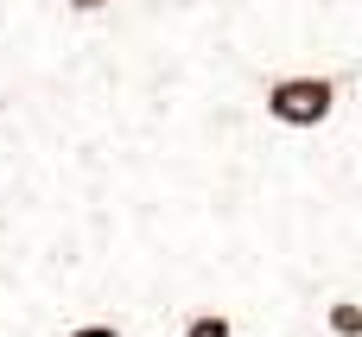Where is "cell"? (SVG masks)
<instances>
[{"mask_svg": "<svg viewBox=\"0 0 362 337\" xmlns=\"http://www.w3.org/2000/svg\"><path fill=\"white\" fill-rule=\"evenodd\" d=\"M331 108H337L331 76H280V83H267V115L280 127H325Z\"/></svg>", "mask_w": 362, "mask_h": 337, "instance_id": "cell-1", "label": "cell"}, {"mask_svg": "<svg viewBox=\"0 0 362 337\" xmlns=\"http://www.w3.org/2000/svg\"><path fill=\"white\" fill-rule=\"evenodd\" d=\"M325 325H331V337H362V306L356 299H331L325 306Z\"/></svg>", "mask_w": 362, "mask_h": 337, "instance_id": "cell-2", "label": "cell"}, {"mask_svg": "<svg viewBox=\"0 0 362 337\" xmlns=\"http://www.w3.org/2000/svg\"><path fill=\"white\" fill-rule=\"evenodd\" d=\"M185 337H235V325H229L223 312H197V319L185 325Z\"/></svg>", "mask_w": 362, "mask_h": 337, "instance_id": "cell-3", "label": "cell"}, {"mask_svg": "<svg viewBox=\"0 0 362 337\" xmlns=\"http://www.w3.org/2000/svg\"><path fill=\"white\" fill-rule=\"evenodd\" d=\"M70 337H121V331H115V325H76Z\"/></svg>", "mask_w": 362, "mask_h": 337, "instance_id": "cell-4", "label": "cell"}, {"mask_svg": "<svg viewBox=\"0 0 362 337\" xmlns=\"http://www.w3.org/2000/svg\"><path fill=\"white\" fill-rule=\"evenodd\" d=\"M76 13H102V6H115V0H70Z\"/></svg>", "mask_w": 362, "mask_h": 337, "instance_id": "cell-5", "label": "cell"}]
</instances>
